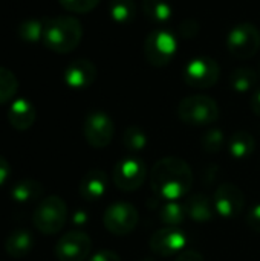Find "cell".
Here are the masks:
<instances>
[{"label": "cell", "mask_w": 260, "mask_h": 261, "mask_svg": "<svg viewBox=\"0 0 260 261\" xmlns=\"http://www.w3.org/2000/svg\"><path fill=\"white\" fill-rule=\"evenodd\" d=\"M159 217L167 226H179L187 217L185 205L178 202H167L161 210Z\"/></svg>", "instance_id": "cell-26"}, {"label": "cell", "mask_w": 260, "mask_h": 261, "mask_svg": "<svg viewBox=\"0 0 260 261\" xmlns=\"http://www.w3.org/2000/svg\"><path fill=\"white\" fill-rule=\"evenodd\" d=\"M176 261H205L202 254L198 252V251H193V249H188V251H182Z\"/></svg>", "instance_id": "cell-33"}, {"label": "cell", "mask_w": 260, "mask_h": 261, "mask_svg": "<svg viewBox=\"0 0 260 261\" xmlns=\"http://www.w3.org/2000/svg\"><path fill=\"white\" fill-rule=\"evenodd\" d=\"M113 184L123 191H135L147 179V165L138 156H127L116 162L112 173Z\"/></svg>", "instance_id": "cell-7"}, {"label": "cell", "mask_w": 260, "mask_h": 261, "mask_svg": "<svg viewBox=\"0 0 260 261\" xmlns=\"http://www.w3.org/2000/svg\"><path fill=\"white\" fill-rule=\"evenodd\" d=\"M34 246V239L32 236L25 231V229H17L11 232L5 242V249L6 254L11 255L12 258H21L31 252Z\"/></svg>", "instance_id": "cell-19"}, {"label": "cell", "mask_w": 260, "mask_h": 261, "mask_svg": "<svg viewBox=\"0 0 260 261\" xmlns=\"http://www.w3.org/2000/svg\"><path fill=\"white\" fill-rule=\"evenodd\" d=\"M109 187V177L103 170H90L80 182V196L87 202L100 200Z\"/></svg>", "instance_id": "cell-15"}, {"label": "cell", "mask_w": 260, "mask_h": 261, "mask_svg": "<svg viewBox=\"0 0 260 261\" xmlns=\"http://www.w3.org/2000/svg\"><path fill=\"white\" fill-rule=\"evenodd\" d=\"M144 17L153 24H167L173 17V9L166 0H143Z\"/></svg>", "instance_id": "cell-20"}, {"label": "cell", "mask_w": 260, "mask_h": 261, "mask_svg": "<svg viewBox=\"0 0 260 261\" xmlns=\"http://www.w3.org/2000/svg\"><path fill=\"white\" fill-rule=\"evenodd\" d=\"M89 261H121V258L118 257V254L103 249V251H98L97 254H93Z\"/></svg>", "instance_id": "cell-32"}, {"label": "cell", "mask_w": 260, "mask_h": 261, "mask_svg": "<svg viewBox=\"0 0 260 261\" xmlns=\"http://www.w3.org/2000/svg\"><path fill=\"white\" fill-rule=\"evenodd\" d=\"M193 185V171L187 161L175 156L158 161L150 171V187L155 196L164 202L184 199Z\"/></svg>", "instance_id": "cell-1"}, {"label": "cell", "mask_w": 260, "mask_h": 261, "mask_svg": "<svg viewBox=\"0 0 260 261\" xmlns=\"http://www.w3.org/2000/svg\"><path fill=\"white\" fill-rule=\"evenodd\" d=\"M9 173H11V168H9V164L5 158L0 156V187H3L9 177Z\"/></svg>", "instance_id": "cell-34"}, {"label": "cell", "mask_w": 260, "mask_h": 261, "mask_svg": "<svg viewBox=\"0 0 260 261\" xmlns=\"http://www.w3.org/2000/svg\"><path fill=\"white\" fill-rule=\"evenodd\" d=\"M17 89H18V81L14 72L0 66V104L11 101L15 96Z\"/></svg>", "instance_id": "cell-25"}, {"label": "cell", "mask_w": 260, "mask_h": 261, "mask_svg": "<svg viewBox=\"0 0 260 261\" xmlns=\"http://www.w3.org/2000/svg\"><path fill=\"white\" fill-rule=\"evenodd\" d=\"M149 245L156 255L170 257L184 251L187 246V234L179 226H166L152 236Z\"/></svg>", "instance_id": "cell-13"}, {"label": "cell", "mask_w": 260, "mask_h": 261, "mask_svg": "<svg viewBox=\"0 0 260 261\" xmlns=\"http://www.w3.org/2000/svg\"><path fill=\"white\" fill-rule=\"evenodd\" d=\"M199 32V24L195 20H185L179 24V34L184 38H193Z\"/></svg>", "instance_id": "cell-31"}, {"label": "cell", "mask_w": 260, "mask_h": 261, "mask_svg": "<svg viewBox=\"0 0 260 261\" xmlns=\"http://www.w3.org/2000/svg\"><path fill=\"white\" fill-rule=\"evenodd\" d=\"M92 249V240L81 231L63 236L55 245V255L60 261H86Z\"/></svg>", "instance_id": "cell-12"}, {"label": "cell", "mask_w": 260, "mask_h": 261, "mask_svg": "<svg viewBox=\"0 0 260 261\" xmlns=\"http://www.w3.org/2000/svg\"><path fill=\"white\" fill-rule=\"evenodd\" d=\"M8 122L15 130H28L35 122V107L25 98L15 99L8 109Z\"/></svg>", "instance_id": "cell-16"}, {"label": "cell", "mask_w": 260, "mask_h": 261, "mask_svg": "<svg viewBox=\"0 0 260 261\" xmlns=\"http://www.w3.org/2000/svg\"><path fill=\"white\" fill-rule=\"evenodd\" d=\"M43 193V185L32 179H25L15 184L11 190V197L17 203H31L40 199Z\"/></svg>", "instance_id": "cell-21"}, {"label": "cell", "mask_w": 260, "mask_h": 261, "mask_svg": "<svg viewBox=\"0 0 260 261\" xmlns=\"http://www.w3.org/2000/svg\"><path fill=\"white\" fill-rule=\"evenodd\" d=\"M58 2L64 9L70 12H77V14L90 12L100 3V0H58Z\"/></svg>", "instance_id": "cell-29"}, {"label": "cell", "mask_w": 260, "mask_h": 261, "mask_svg": "<svg viewBox=\"0 0 260 261\" xmlns=\"http://www.w3.org/2000/svg\"><path fill=\"white\" fill-rule=\"evenodd\" d=\"M259 47L260 31L253 23L236 24L227 37L228 52L239 60H248L254 57Z\"/></svg>", "instance_id": "cell-6"}, {"label": "cell", "mask_w": 260, "mask_h": 261, "mask_svg": "<svg viewBox=\"0 0 260 261\" xmlns=\"http://www.w3.org/2000/svg\"><path fill=\"white\" fill-rule=\"evenodd\" d=\"M256 150V139L250 132L239 130L228 141V151L234 159H247Z\"/></svg>", "instance_id": "cell-18"}, {"label": "cell", "mask_w": 260, "mask_h": 261, "mask_svg": "<svg viewBox=\"0 0 260 261\" xmlns=\"http://www.w3.org/2000/svg\"><path fill=\"white\" fill-rule=\"evenodd\" d=\"M83 38L81 23L70 15H58L43 20V44L57 54H69Z\"/></svg>", "instance_id": "cell-2"}, {"label": "cell", "mask_w": 260, "mask_h": 261, "mask_svg": "<svg viewBox=\"0 0 260 261\" xmlns=\"http://www.w3.org/2000/svg\"><path fill=\"white\" fill-rule=\"evenodd\" d=\"M184 205H185L187 217H190L193 222L198 223H207L216 214L213 199H210L205 194H195Z\"/></svg>", "instance_id": "cell-17"}, {"label": "cell", "mask_w": 260, "mask_h": 261, "mask_svg": "<svg viewBox=\"0 0 260 261\" xmlns=\"http://www.w3.org/2000/svg\"><path fill=\"white\" fill-rule=\"evenodd\" d=\"M143 261H156V260H153V258H146V260H143Z\"/></svg>", "instance_id": "cell-37"}, {"label": "cell", "mask_w": 260, "mask_h": 261, "mask_svg": "<svg viewBox=\"0 0 260 261\" xmlns=\"http://www.w3.org/2000/svg\"><path fill=\"white\" fill-rule=\"evenodd\" d=\"M231 87L239 92V93H245L248 90H251L256 83H257V73L251 69V67H239L231 73L230 78Z\"/></svg>", "instance_id": "cell-24"}, {"label": "cell", "mask_w": 260, "mask_h": 261, "mask_svg": "<svg viewBox=\"0 0 260 261\" xmlns=\"http://www.w3.org/2000/svg\"><path fill=\"white\" fill-rule=\"evenodd\" d=\"M247 226L254 231V232H259L260 234V203L254 205L248 214H247Z\"/></svg>", "instance_id": "cell-30"}, {"label": "cell", "mask_w": 260, "mask_h": 261, "mask_svg": "<svg viewBox=\"0 0 260 261\" xmlns=\"http://www.w3.org/2000/svg\"><path fill=\"white\" fill-rule=\"evenodd\" d=\"M74 225H77V226H84L86 225V222L89 220V217L86 216V213L84 211H77L75 214H74Z\"/></svg>", "instance_id": "cell-35"}, {"label": "cell", "mask_w": 260, "mask_h": 261, "mask_svg": "<svg viewBox=\"0 0 260 261\" xmlns=\"http://www.w3.org/2000/svg\"><path fill=\"white\" fill-rule=\"evenodd\" d=\"M178 41L169 31H153L147 35L144 41V57L149 64L155 67L167 66L176 55Z\"/></svg>", "instance_id": "cell-5"}, {"label": "cell", "mask_w": 260, "mask_h": 261, "mask_svg": "<svg viewBox=\"0 0 260 261\" xmlns=\"http://www.w3.org/2000/svg\"><path fill=\"white\" fill-rule=\"evenodd\" d=\"M178 116L187 125L207 127L219 119V106L207 95H192L179 102Z\"/></svg>", "instance_id": "cell-3"}, {"label": "cell", "mask_w": 260, "mask_h": 261, "mask_svg": "<svg viewBox=\"0 0 260 261\" xmlns=\"http://www.w3.org/2000/svg\"><path fill=\"white\" fill-rule=\"evenodd\" d=\"M18 37L28 43H35L43 38V21L26 20L18 26Z\"/></svg>", "instance_id": "cell-27"}, {"label": "cell", "mask_w": 260, "mask_h": 261, "mask_svg": "<svg viewBox=\"0 0 260 261\" xmlns=\"http://www.w3.org/2000/svg\"><path fill=\"white\" fill-rule=\"evenodd\" d=\"M224 141H225L224 132H221L219 128H211L202 136L201 144L207 153H218L224 147Z\"/></svg>", "instance_id": "cell-28"}, {"label": "cell", "mask_w": 260, "mask_h": 261, "mask_svg": "<svg viewBox=\"0 0 260 261\" xmlns=\"http://www.w3.org/2000/svg\"><path fill=\"white\" fill-rule=\"evenodd\" d=\"M219 64L216 60L208 57L193 58L184 67V81L190 87L196 89H208L215 86L219 80Z\"/></svg>", "instance_id": "cell-10"}, {"label": "cell", "mask_w": 260, "mask_h": 261, "mask_svg": "<svg viewBox=\"0 0 260 261\" xmlns=\"http://www.w3.org/2000/svg\"><path fill=\"white\" fill-rule=\"evenodd\" d=\"M83 133L90 147L104 148L112 142L115 125H113L112 118L107 113L101 110H93L84 119Z\"/></svg>", "instance_id": "cell-9"}, {"label": "cell", "mask_w": 260, "mask_h": 261, "mask_svg": "<svg viewBox=\"0 0 260 261\" xmlns=\"http://www.w3.org/2000/svg\"><path fill=\"white\" fill-rule=\"evenodd\" d=\"M64 83L72 89H86L97 78V67L90 60L78 58L69 63L63 73Z\"/></svg>", "instance_id": "cell-14"}, {"label": "cell", "mask_w": 260, "mask_h": 261, "mask_svg": "<svg viewBox=\"0 0 260 261\" xmlns=\"http://www.w3.org/2000/svg\"><path fill=\"white\" fill-rule=\"evenodd\" d=\"M251 109L257 116H260V90H257L251 98Z\"/></svg>", "instance_id": "cell-36"}, {"label": "cell", "mask_w": 260, "mask_h": 261, "mask_svg": "<svg viewBox=\"0 0 260 261\" xmlns=\"http://www.w3.org/2000/svg\"><path fill=\"white\" fill-rule=\"evenodd\" d=\"M213 205L216 214L225 219H233L244 211L245 196L238 185L227 182L216 188L213 196Z\"/></svg>", "instance_id": "cell-11"}, {"label": "cell", "mask_w": 260, "mask_h": 261, "mask_svg": "<svg viewBox=\"0 0 260 261\" xmlns=\"http://www.w3.org/2000/svg\"><path fill=\"white\" fill-rule=\"evenodd\" d=\"M109 12L115 23L130 24L136 18V3L135 0H110Z\"/></svg>", "instance_id": "cell-22"}, {"label": "cell", "mask_w": 260, "mask_h": 261, "mask_svg": "<svg viewBox=\"0 0 260 261\" xmlns=\"http://www.w3.org/2000/svg\"><path fill=\"white\" fill-rule=\"evenodd\" d=\"M67 220V206L61 197L49 196L40 202L32 214L34 226L46 236L60 232Z\"/></svg>", "instance_id": "cell-4"}, {"label": "cell", "mask_w": 260, "mask_h": 261, "mask_svg": "<svg viewBox=\"0 0 260 261\" xmlns=\"http://www.w3.org/2000/svg\"><path fill=\"white\" fill-rule=\"evenodd\" d=\"M139 216H138V210L126 202H116L112 203L103 217V223L104 228L113 234V236H127L130 234L136 225H138Z\"/></svg>", "instance_id": "cell-8"}, {"label": "cell", "mask_w": 260, "mask_h": 261, "mask_svg": "<svg viewBox=\"0 0 260 261\" xmlns=\"http://www.w3.org/2000/svg\"><path fill=\"white\" fill-rule=\"evenodd\" d=\"M123 145L130 153H139V151L146 150V147L149 145V136L141 127L130 125L126 128V132L123 135Z\"/></svg>", "instance_id": "cell-23"}]
</instances>
